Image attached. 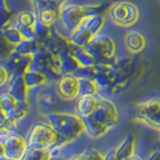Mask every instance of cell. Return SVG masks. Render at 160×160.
<instances>
[{
	"label": "cell",
	"mask_w": 160,
	"mask_h": 160,
	"mask_svg": "<svg viewBox=\"0 0 160 160\" xmlns=\"http://www.w3.org/2000/svg\"><path fill=\"white\" fill-rule=\"evenodd\" d=\"M28 68L36 69L43 72L51 81L53 80L56 81L62 76L60 70V58L50 53L46 48L43 47V45L31 57V62Z\"/></svg>",
	"instance_id": "ba28073f"
},
{
	"label": "cell",
	"mask_w": 160,
	"mask_h": 160,
	"mask_svg": "<svg viewBox=\"0 0 160 160\" xmlns=\"http://www.w3.org/2000/svg\"><path fill=\"white\" fill-rule=\"evenodd\" d=\"M42 47V43L36 38L23 39L18 45L14 47V51L25 56H33Z\"/></svg>",
	"instance_id": "cb8c5ba5"
},
{
	"label": "cell",
	"mask_w": 160,
	"mask_h": 160,
	"mask_svg": "<svg viewBox=\"0 0 160 160\" xmlns=\"http://www.w3.org/2000/svg\"><path fill=\"white\" fill-rule=\"evenodd\" d=\"M57 91L56 88L52 87L51 85L47 83L44 86L39 88V91L36 94V104L40 112L47 114L50 111L57 100Z\"/></svg>",
	"instance_id": "5bb4252c"
},
{
	"label": "cell",
	"mask_w": 160,
	"mask_h": 160,
	"mask_svg": "<svg viewBox=\"0 0 160 160\" xmlns=\"http://www.w3.org/2000/svg\"><path fill=\"white\" fill-rule=\"evenodd\" d=\"M55 88L58 96L65 100L79 97V77L75 74H64L56 80Z\"/></svg>",
	"instance_id": "7c38bea8"
},
{
	"label": "cell",
	"mask_w": 160,
	"mask_h": 160,
	"mask_svg": "<svg viewBox=\"0 0 160 160\" xmlns=\"http://www.w3.org/2000/svg\"><path fill=\"white\" fill-rule=\"evenodd\" d=\"M30 62H31V56L21 55L13 50L2 64L9 70L12 76H14V75H23L28 69Z\"/></svg>",
	"instance_id": "9a60e30c"
},
{
	"label": "cell",
	"mask_w": 160,
	"mask_h": 160,
	"mask_svg": "<svg viewBox=\"0 0 160 160\" xmlns=\"http://www.w3.org/2000/svg\"><path fill=\"white\" fill-rule=\"evenodd\" d=\"M23 78L29 90L39 89L40 87L44 86V85H46L51 81L46 74L39 71V70L32 68H28L24 72Z\"/></svg>",
	"instance_id": "ac0fdd59"
},
{
	"label": "cell",
	"mask_w": 160,
	"mask_h": 160,
	"mask_svg": "<svg viewBox=\"0 0 160 160\" xmlns=\"http://www.w3.org/2000/svg\"><path fill=\"white\" fill-rule=\"evenodd\" d=\"M45 121L52 126L57 134L56 146L64 145L77 139L85 132L83 119L78 114L69 112H49L44 115Z\"/></svg>",
	"instance_id": "3957f363"
},
{
	"label": "cell",
	"mask_w": 160,
	"mask_h": 160,
	"mask_svg": "<svg viewBox=\"0 0 160 160\" xmlns=\"http://www.w3.org/2000/svg\"><path fill=\"white\" fill-rule=\"evenodd\" d=\"M99 101V94L79 96L75 102V112L81 118L91 115Z\"/></svg>",
	"instance_id": "e0dca14e"
},
{
	"label": "cell",
	"mask_w": 160,
	"mask_h": 160,
	"mask_svg": "<svg viewBox=\"0 0 160 160\" xmlns=\"http://www.w3.org/2000/svg\"><path fill=\"white\" fill-rule=\"evenodd\" d=\"M28 149L26 137L17 131H1L0 158L8 160H23Z\"/></svg>",
	"instance_id": "5b68a950"
},
{
	"label": "cell",
	"mask_w": 160,
	"mask_h": 160,
	"mask_svg": "<svg viewBox=\"0 0 160 160\" xmlns=\"http://www.w3.org/2000/svg\"><path fill=\"white\" fill-rule=\"evenodd\" d=\"M70 53L76 58V60L81 65V68L90 67L96 63V59H95L91 54H90L84 46H80L71 42L70 44Z\"/></svg>",
	"instance_id": "44dd1931"
},
{
	"label": "cell",
	"mask_w": 160,
	"mask_h": 160,
	"mask_svg": "<svg viewBox=\"0 0 160 160\" xmlns=\"http://www.w3.org/2000/svg\"><path fill=\"white\" fill-rule=\"evenodd\" d=\"M5 86L7 88L2 92L10 93L19 102H28V93L30 90L24 81L23 75H14Z\"/></svg>",
	"instance_id": "2e32d148"
},
{
	"label": "cell",
	"mask_w": 160,
	"mask_h": 160,
	"mask_svg": "<svg viewBox=\"0 0 160 160\" xmlns=\"http://www.w3.org/2000/svg\"><path fill=\"white\" fill-rule=\"evenodd\" d=\"M79 77V96L93 95L98 93V86L92 78L86 75H77Z\"/></svg>",
	"instance_id": "4316f807"
},
{
	"label": "cell",
	"mask_w": 160,
	"mask_h": 160,
	"mask_svg": "<svg viewBox=\"0 0 160 160\" xmlns=\"http://www.w3.org/2000/svg\"><path fill=\"white\" fill-rule=\"evenodd\" d=\"M31 3L35 11H39L43 8L61 9L65 0H31Z\"/></svg>",
	"instance_id": "f1b7e54d"
},
{
	"label": "cell",
	"mask_w": 160,
	"mask_h": 160,
	"mask_svg": "<svg viewBox=\"0 0 160 160\" xmlns=\"http://www.w3.org/2000/svg\"><path fill=\"white\" fill-rule=\"evenodd\" d=\"M109 7L107 3L98 4H77V3H64L60 9L59 21L63 28L71 34L80 23L87 17L95 14H103Z\"/></svg>",
	"instance_id": "277c9868"
},
{
	"label": "cell",
	"mask_w": 160,
	"mask_h": 160,
	"mask_svg": "<svg viewBox=\"0 0 160 160\" xmlns=\"http://www.w3.org/2000/svg\"><path fill=\"white\" fill-rule=\"evenodd\" d=\"M135 144L136 139L132 133H128L123 141L114 149L115 151V159L116 160H126L131 159L135 154Z\"/></svg>",
	"instance_id": "d6986e66"
},
{
	"label": "cell",
	"mask_w": 160,
	"mask_h": 160,
	"mask_svg": "<svg viewBox=\"0 0 160 160\" xmlns=\"http://www.w3.org/2000/svg\"><path fill=\"white\" fill-rule=\"evenodd\" d=\"M0 75H1V78H0V85H1V87H4L5 85L8 83L9 80L11 79L12 75L3 64L1 65V67H0Z\"/></svg>",
	"instance_id": "4dcf8cb0"
},
{
	"label": "cell",
	"mask_w": 160,
	"mask_h": 160,
	"mask_svg": "<svg viewBox=\"0 0 160 160\" xmlns=\"http://www.w3.org/2000/svg\"><path fill=\"white\" fill-rule=\"evenodd\" d=\"M28 148L49 149L57 143V134L48 122H36L29 129L26 136Z\"/></svg>",
	"instance_id": "52a82bcc"
},
{
	"label": "cell",
	"mask_w": 160,
	"mask_h": 160,
	"mask_svg": "<svg viewBox=\"0 0 160 160\" xmlns=\"http://www.w3.org/2000/svg\"><path fill=\"white\" fill-rule=\"evenodd\" d=\"M51 157V150L42 148H28L23 160H47Z\"/></svg>",
	"instance_id": "83f0119b"
},
{
	"label": "cell",
	"mask_w": 160,
	"mask_h": 160,
	"mask_svg": "<svg viewBox=\"0 0 160 160\" xmlns=\"http://www.w3.org/2000/svg\"><path fill=\"white\" fill-rule=\"evenodd\" d=\"M37 13L38 19L47 26H54L56 22L60 19V9L56 8H43L39 11H35Z\"/></svg>",
	"instance_id": "484cf974"
},
{
	"label": "cell",
	"mask_w": 160,
	"mask_h": 160,
	"mask_svg": "<svg viewBox=\"0 0 160 160\" xmlns=\"http://www.w3.org/2000/svg\"><path fill=\"white\" fill-rule=\"evenodd\" d=\"M109 14L112 21L122 27H129L137 22L139 18L138 7L130 1H119L111 5Z\"/></svg>",
	"instance_id": "8fae6325"
},
{
	"label": "cell",
	"mask_w": 160,
	"mask_h": 160,
	"mask_svg": "<svg viewBox=\"0 0 160 160\" xmlns=\"http://www.w3.org/2000/svg\"><path fill=\"white\" fill-rule=\"evenodd\" d=\"M71 159H105V155L95 148H86L83 151L72 155Z\"/></svg>",
	"instance_id": "f546056e"
},
{
	"label": "cell",
	"mask_w": 160,
	"mask_h": 160,
	"mask_svg": "<svg viewBox=\"0 0 160 160\" xmlns=\"http://www.w3.org/2000/svg\"><path fill=\"white\" fill-rule=\"evenodd\" d=\"M148 159H156V160H160V149L158 150H154V151H151L150 155L147 157Z\"/></svg>",
	"instance_id": "1f68e13d"
},
{
	"label": "cell",
	"mask_w": 160,
	"mask_h": 160,
	"mask_svg": "<svg viewBox=\"0 0 160 160\" xmlns=\"http://www.w3.org/2000/svg\"><path fill=\"white\" fill-rule=\"evenodd\" d=\"M1 31H2L1 32L2 38L14 47L16 46V45H18L24 39L21 32H20V30L17 28V26H15L12 22L2 26Z\"/></svg>",
	"instance_id": "603a6c76"
},
{
	"label": "cell",
	"mask_w": 160,
	"mask_h": 160,
	"mask_svg": "<svg viewBox=\"0 0 160 160\" xmlns=\"http://www.w3.org/2000/svg\"><path fill=\"white\" fill-rule=\"evenodd\" d=\"M70 44L71 42H70L69 38L65 37L63 34L58 32L54 28L52 29L49 36L42 42L44 48H46L50 53L58 57L70 52Z\"/></svg>",
	"instance_id": "4fadbf2b"
},
{
	"label": "cell",
	"mask_w": 160,
	"mask_h": 160,
	"mask_svg": "<svg viewBox=\"0 0 160 160\" xmlns=\"http://www.w3.org/2000/svg\"><path fill=\"white\" fill-rule=\"evenodd\" d=\"M133 117L149 127L160 130V98L155 97L138 103L133 109Z\"/></svg>",
	"instance_id": "9c48e42d"
},
{
	"label": "cell",
	"mask_w": 160,
	"mask_h": 160,
	"mask_svg": "<svg viewBox=\"0 0 160 160\" xmlns=\"http://www.w3.org/2000/svg\"><path fill=\"white\" fill-rule=\"evenodd\" d=\"M85 49L96 59V61H107L115 57L116 44L114 39L107 34L99 33L84 45Z\"/></svg>",
	"instance_id": "30bf717a"
},
{
	"label": "cell",
	"mask_w": 160,
	"mask_h": 160,
	"mask_svg": "<svg viewBox=\"0 0 160 160\" xmlns=\"http://www.w3.org/2000/svg\"><path fill=\"white\" fill-rule=\"evenodd\" d=\"M105 25V17L103 14H95L87 17L80 23L79 26L69 35L70 42L84 46L90 40L101 32Z\"/></svg>",
	"instance_id": "8992f818"
},
{
	"label": "cell",
	"mask_w": 160,
	"mask_h": 160,
	"mask_svg": "<svg viewBox=\"0 0 160 160\" xmlns=\"http://www.w3.org/2000/svg\"><path fill=\"white\" fill-rule=\"evenodd\" d=\"M131 60L114 57L107 61H97L90 67L80 68L75 75H86L96 82L99 89L115 94L128 85L131 73Z\"/></svg>",
	"instance_id": "6da1fadb"
},
{
	"label": "cell",
	"mask_w": 160,
	"mask_h": 160,
	"mask_svg": "<svg viewBox=\"0 0 160 160\" xmlns=\"http://www.w3.org/2000/svg\"><path fill=\"white\" fill-rule=\"evenodd\" d=\"M60 58V70L61 74H75L81 68V65L73 55L68 52L59 57Z\"/></svg>",
	"instance_id": "d4e9b609"
},
{
	"label": "cell",
	"mask_w": 160,
	"mask_h": 160,
	"mask_svg": "<svg viewBox=\"0 0 160 160\" xmlns=\"http://www.w3.org/2000/svg\"><path fill=\"white\" fill-rule=\"evenodd\" d=\"M125 46L131 53H139L144 49L146 40L142 33L138 31H130L125 36Z\"/></svg>",
	"instance_id": "ffe728a7"
},
{
	"label": "cell",
	"mask_w": 160,
	"mask_h": 160,
	"mask_svg": "<svg viewBox=\"0 0 160 160\" xmlns=\"http://www.w3.org/2000/svg\"><path fill=\"white\" fill-rule=\"evenodd\" d=\"M37 13L35 10H23L17 13L11 21L17 27H34L37 22Z\"/></svg>",
	"instance_id": "7402d4cb"
},
{
	"label": "cell",
	"mask_w": 160,
	"mask_h": 160,
	"mask_svg": "<svg viewBox=\"0 0 160 160\" xmlns=\"http://www.w3.org/2000/svg\"><path fill=\"white\" fill-rule=\"evenodd\" d=\"M82 119L85 124V132L92 138H100L116 127L119 113L113 101L99 95V101L93 113Z\"/></svg>",
	"instance_id": "7a4b0ae2"
}]
</instances>
